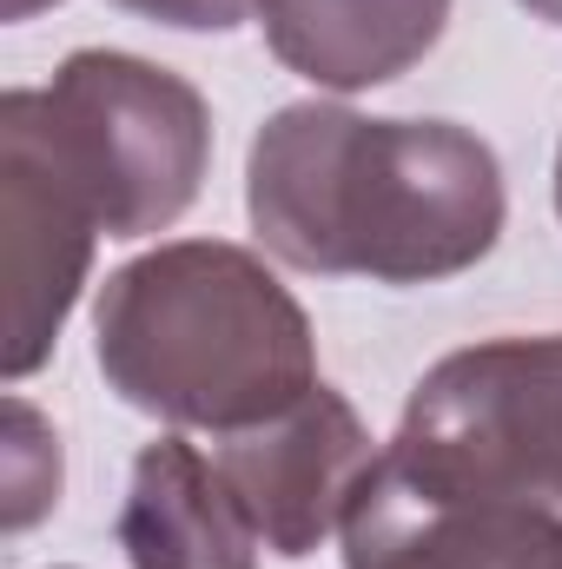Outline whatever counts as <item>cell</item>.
<instances>
[{"label": "cell", "instance_id": "cell-1", "mask_svg": "<svg viewBox=\"0 0 562 569\" xmlns=\"http://www.w3.org/2000/svg\"><path fill=\"white\" fill-rule=\"evenodd\" d=\"M259 246L291 272L436 284L490 259L503 166L456 120H371L351 107H279L245 159Z\"/></svg>", "mask_w": 562, "mask_h": 569}, {"label": "cell", "instance_id": "cell-2", "mask_svg": "<svg viewBox=\"0 0 562 569\" xmlns=\"http://www.w3.org/2000/svg\"><path fill=\"white\" fill-rule=\"evenodd\" d=\"M93 358L120 405L172 430H252L318 385L304 305L225 239H172L120 266L93 305Z\"/></svg>", "mask_w": 562, "mask_h": 569}, {"label": "cell", "instance_id": "cell-3", "mask_svg": "<svg viewBox=\"0 0 562 569\" xmlns=\"http://www.w3.org/2000/svg\"><path fill=\"white\" fill-rule=\"evenodd\" d=\"M60 172L87 192L107 239L165 232L205 186L212 113L192 80L140 53L80 47L47 87H13Z\"/></svg>", "mask_w": 562, "mask_h": 569}, {"label": "cell", "instance_id": "cell-4", "mask_svg": "<svg viewBox=\"0 0 562 569\" xmlns=\"http://www.w3.org/2000/svg\"><path fill=\"white\" fill-rule=\"evenodd\" d=\"M384 463L430 497L523 503L562 523V331L436 358Z\"/></svg>", "mask_w": 562, "mask_h": 569}, {"label": "cell", "instance_id": "cell-5", "mask_svg": "<svg viewBox=\"0 0 562 569\" xmlns=\"http://www.w3.org/2000/svg\"><path fill=\"white\" fill-rule=\"evenodd\" d=\"M93 239H100V219L87 192L60 172L27 107L7 93L0 100V284H7L0 371L7 385L33 378L53 358L60 325L80 305V284L93 266Z\"/></svg>", "mask_w": 562, "mask_h": 569}, {"label": "cell", "instance_id": "cell-6", "mask_svg": "<svg viewBox=\"0 0 562 569\" xmlns=\"http://www.w3.org/2000/svg\"><path fill=\"white\" fill-rule=\"evenodd\" d=\"M378 457L384 450L371 443L364 418L331 385H311L291 411L219 437L212 463L232 483L239 510L252 517L259 543L284 563H298L324 537H344V517L358 490L371 483Z\"/></svg>", "mask_w": 562, "mask_h": 569}, {"label": "cell", "instance_id": "cell-7", "mask_svg": "<svg viewBox=\"0 0 562 569\" xmlns=\"http://www.w3.org/2000/svg\"><path fill=\"white\" fill-rule=\"evenodd\" d=\"M344 569H562V523L523 503H463L384 457L344 517Z\"/></svg>", "mask_w": 562, "mask_h": 569}, {"label": "cell", "instance_id": "cell-8", "mask_svg": "<svg viewBox=\"0 0 562 569\" xmlns=\"http://www.w3.org/2000/svg\"><path fill=\"white\" fill-rule=\"evenodd\" d=\"M120 550L133 569H259V530L239 510L219 463L165 430L133 457V483L120 503Z\"/></svg>", "mask_w": 562, "mask_h": 569}, {"label": "cell", "instance_id": "cell-9", "mask_svg": "<svg viewBox=\"0 0 562 569\" xmlns=\"http://www.w3.org/2000/svg\"><path fill=\"white\" fill-rule=\"evenodd\" d=\"M265 47L331 93L411 73L450 27V0H259Z\"/></svg>", "mask_w": 562, "mask_h": 569}, {"label": "cell", "instance_id": "cell-10", "mask_svg": "<svg viewBox=\"0 0 562 569\" xmlns=\"http://www.w3.org/2000/svg\"><path fill=\"white\" fill-rule=\"evenodd\" d=\"M53 503H60V437L27 398H7V418H0V530L20 537Z\"/></svg>", "mask_w": 562, "mask_h": 569}, {"label": "cell", "instance_id": "cell-11", "mask_svg": "<svg viewBox=\"0 0 562 569\" xmlns=\"http://www.w3.org/2000/svg\"><path fill=\"white\" fill-rule=\"evenodd\" d=\"M113 7L159 20V27H179V33H225L245 13H259V0H113Z\"/></svg>", "mask_w": 562, "mask_h": 569}, {"label": "cell", "instance_id": "cell-12", "mask_svg": "<svg viewBox=\"0 0 562 569\" xmlns=\"http://www.w3.org/2000/svg\"><path fill=\"white\" fill-rule=\"evenodd\" d=\"M40 7H60V0H0V20H33Z\"/></svg>", "mask_w": 562, "mask_h": 569}, {"label": "cell", "instance_id": "cell-13", "mask_svg": "<svg viewBox=\"0 0 562 569\" xmlns=\"http://www.w3.org/2000/svg\"><path fill=\"white\" fill-rule=\"evenodd\" d=\"M516 7H530L536 20H550V27H562V0H516Z\"/></svg>", "mask_w": 562, "mask_h": 569}, {"label": "cell", "instance_id": "cell-14", "mask_svg": "<svg viewBox=\"0 0 562 569\" xmlns=\"http://www.w3.org/2000/svg\"><path fill=\"white\" fill-rule=\"evenodd\" d=\"M556 212H562V146H556Z\"/></svg>", "mask_w": 562, "mask_h": 569}]
</instances>
